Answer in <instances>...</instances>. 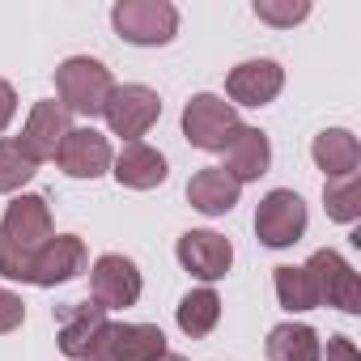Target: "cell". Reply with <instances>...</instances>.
I'll return each instance as SVG.
<instances>
[{
    "label": "cell",
    "mask_w": 361,
    "mask_h": 361,
    "mask_svg": "<svg viewBox=\"0 0 361 361\" xmlns=\"http://www.w3.org/2000/svg\"><path fill=\"white\" fill-rule=\"evenodd\" d=\"M276 298L285 310H314L319 306V293H314V281L306 268H276Z\"/></svg>",
    "instance_id": "cell-23"
},
{
    "label": "cell",
    "mask_w": 361,
    "mask_h": 361,
    "mask_svg": "<svg viewBox=\"0 0 361 361\" xmlns=\"http://www.w3.org/2000/svg\"><path fill=\"white\" fill-rule=\"evenodd\" d=\"M85 264H90V255H85V243L77 238V234H51L39 251H35V259H30V285H64V281H73V276H81L85 272Z\"/></svg>",
    "instance_id": "cell-8"
},
{
    "label": "cell",
    "mask_w": 361,
    "mask_h": 361,
    "mask_svg": "<svg viewBox=\"0 0 361 361\" xmlns=\"http://www.w3.org/2000/svg\"><path fill=\"white\" fill-rule=\"evenodd\" d=\"M178 264H183L192 276H200V281H217V276L230 272L234 247H230V238H221L213 230H188L183 238H178Z\"/></svg>",
    "instance_id": "cell-10"
},
{
    "label": "cell",
    "mask_w": 361,
    "mask_h": 361,
    "mask_svg": "<svg viewBox=\"0 0 361 361\" xmlns=\"http://www.w3.org/2000/svg\"><path fill=\"white\" fill-rule=\"evenodd\" d=\"M327 361H361V353L348 336H331L327 340Z\"/></svg>",
    "instance_id": "cell-27"
},
{
    "label": "cell",
    "mask_w": 361,
    "mask_h": 361,
    "mask_svg": "<svg viewBox=\"0 0 361 361\" xmlns=\"http://www.w3.org/2000/svg\"><path fill=\"white\" fill-rule=\"evenodd\" d=\"M281 85H285V68L276 60H247L226 77V94L238 106H264L281 94Z\"/></svg>",
    "instance_id": "cell-13"
},
{
    "label": "cell",
    "mask_w": 361,
    "mask_h": 361,
    "mask_svg": "<svg viewBox=\"0 0 361 361\" xmlns=\"http://www.w3.org/2000/svg\"><path fill=\"white\" fill-rule=\"evenodd\" d=\"M264 348H268V361H319L323 357L319 336L306 323H281V327H272Z\"/></svg>",
    "instance_id": "cell-20"
},
{
    "label": "cell",
    "mask_w": 361,
    "mask_h": 361,
    "mask_svg": "<svg viewBox=\"0 0 361 361\" xmlns=\"http://www.w3.org/2000/svg\"><path fill=\"white\" fill-rule=\"evenodd\" d=\"M255 234L264 247H293L302 234H306V204L298 192H268L259 200V213H255Z\"/></svg>",
    "instance_id": "cell-6"
},
{
    "label": "cell",
    "mask_w": 361,
    "mask_h": 361,
    "mask_svg": "<svg viewBox=\"0 0 361 361\" xmlns=\"http://www.w3.org/2000/svg\"><path fill=\"white\" fill-rule=\"evenodd\" d=\"M161 361H188V357H178V353H166V357H161Z\"/></svg>",
    "instance_id": "cell-29"
},
{
    "label": "cell",
    "mask_w": 361,
    "mask_h": 361,
    "mask_svg": "<svg viewBox=\"0 0 361 361\" xmlns=\"http://www.w3.org/2000/svg\"><path fill=\"white\" fill-rule=\"evenodd\" d=\"M310 153H314V161H319V170H323L327 178L357 174V166H361V145H357V136L344 132V128H327V132H319Z\"/></svg>",
    "instance_id": "cell-19"
},
{
    "label": "cell",
    "mask_w": 361,
    "mask_h": 361,
    "mask_svg": "<svg viewBox=\"0 0 361 361\" xmlns=\"http://www.w3.org/2000/svg\"><path fill=\"white\" fill-rule=\"evenodd\" d=\"M111 353L115 361H161L166 336L153 323H111Z\"/></svg>",
    "instance_id": "cell-18"
},
{
    "label": "cell",
    "mask_w": 361,
    "mask_h": 361,
    "mask_svg": "<svg viewBox=\"0 0 361 361\" xmlns=\"http://www.w3.org/2000/svg\"><path fill=\"white\" fill-rule=\"evenodd\" d=\"M73 132V119H68V111L60 106V102H39L35 111H30V119H26V132H22V149L35 157V161H47V157H56L60 153V140Z\"/></svg>",
    "instance_id": "cell-14"
},
{
    "label": "cell",
    "mask_w": 361,
    "mask_h": 361,
    "mask_svg": "<svg viewBox=\"0 0 361 361\" xmlns=\"http://www.w3.org/2000/svg\"><path fill=\"white\" fill-rule=\"evenodd\" d=\"M226 174H234L238 183H251V178H259L264 170H268V161H272V149H268V136L259 132V128H234V136L226 140Z\"/></svg>",
    "instance_id": "cell-15"
},
{
    "label": "cell",
    "mask_w": 361,
    "mask_h": 361,
    "mask_svg": "<svg viewBox=\"0 0 361 361\" xmlns=\"http://www.w3.org/2000/svg\"><path fill=\"white\" fill-rule=\"evenodd\" d=\"M56 327H60V353L81 361L94 348V340L111 327V319L94 302H73V306H60L56 310Z\"/></svg>",
    "instance_id": "cell-12"
},
{
    "label": "cell",
    "mask_w": 361,
    "mask_h": 361,
    "mask_svg": "<svg viewBox=\"0 0 361 361\" xmlns=\"http://www.w3.org/2000/svg\"><path fill=\"white\" fill-rule=\"evenodd\" d=\"M217 319H221V298L213 289H192L183 302H178V327H183L192 340L209 336L217 327Z\"/></svg>",
    "instance_id": "cell-21"
},
{
    "label": "cell",
    "mask_w": 361,
    "mask_h": 361,
    "mask_svg": "<svg viewBox=\"0 0 361 361\" xmlns=\"http://www.w3.org/2000/svg\"><path fill=\"white\" fill-rule=\"evenodd\" d=\"M102 115H106L111 132L132 145V140H140V136L157 123L161 98H157L149 85H115V94L106 98V111H102Z\"/></svg>",
    "instance_id": "cell-5"
},
{
    "label": "cell",
    "mask_w": 361,
    "mask_h": 361,
    "mask_svg": "<svg viewBox=\"0 0 361 361\" xmlns=\"http://www.w3.org/2000/svg\"><path fill=\"white\" fill-rule=\"evenodd\" d=\"M18 115V94H13V85L9 81H0V132L9 128V119Z\"/></svg>",
    "instance_id": "cell-28"
},
{
    "label": "cell",
    "mask_w": 361,
    "mask_h": 361,
    "mask_svg": "<svg viewBox=\"0 0 361 361\" xmlns=\"http://www.w3.org/2000/svg\"><path fill=\"white\" fill-rule=\"evenodd\" d=\"M111 166H115L111 174L119 178L123 188H132V192H149V188H161L166 183V157L157 149H149L145 140L123 145V153L111 157Z\"/></svg>",
    "instance_id": "cell-16"
},
{
    "label": "cell",
    "mask_w": 361,
    "mask_h": 361,
    "mask_svg": "<svg viewBox=\"0 0 361 361\" xmlns=\"http://www.w3.org/2000/svg\"><path fill=\"white\" fill-rule=\"evenodd\" d=\"M56 90H60V106L64 111H77V115H102L106 111V98L115 94V81H111V68L90 60V56H73L56 68Z\"/></svg>",
    "instance_id": "cell-2"
},
{
    "label": "cell",
    "mask_w": 361,
    "mask_h": 361,
    "mask_svg": "<svg viewBox=\"0 0 361 361\" xmlns=\"http://www.w3.org/2000/svg\"><path fill=\"white\" fill-rule=\"evenodd\" d=\"M234 128H238V111H234V102H226L217 94H196L183 111V136L196 149L221 153L226 140L234 136Z\"/></svg>",
    "instance_id": "cell-4"
},
{
    "label": "cell",
    "mask_w": 361,
    "mask_h": 361,
    "mask_svg": "<svg viewBox=\"0 0 361 361\" xmlns=\"http://www.w3.org/2000/svg\"><path fill=\"white\" fill-rule=\"evenodd\" d=\"M111 22L136 47H161L178 30V9L166 0H119L111 9Z\"/></svg>",
    "instance_id": "cell-3"
},
{
    "label": "cell",
    "mask_w": 361,
    "mask_h": 361,
    "mask_svg": "<svg viewBox=\"0 0 361 361\" xmlns=\"http://www.w3.org/2000/svg\"><path fill=\"white\" fill-rule=\"evenodd\" d=\"M323 200H327V217H336V221H344V226L357 221V217H361V174L327 178Z\"/></svg>",
    "instance_id": "cell-22"
},
{
    "label": "cell",
    "mask_w": 361,
    "mask_h": 361,
    "mask_svg": "<svg viewBox=\"0 0 361 361\" xmlns=\"http://www.w3.org/2000/svg\"><path fill=\"white\" fill-rule=\"evenodd\" d=\"M306 272L314 281L319 302H327V306H336L344 314H357L361 310V281H357V272L336 251H314L310 264H306Z\"/></svg>",
    "instance_id": "cell-7"
},
{
    "label": "cell",
    "mask_w": 361,
    "mask_h": 361,
    "mask_svg": "<svg viewBox=\"0 0 361 361\" xmlns=\"http://www.w3.org/2000/svg\"><path fill=\"white\" fill-rule=\"evenodd\" d=\"M22 319H26V302L18 293H9V289H0V336L22 327Z\"/></svg>",
    "instance_id": "cell-26"
},
{
    "label": "cell",
    "mask_w": 361,
    "mask_h": 361,
    "mask_svg": "<svg viewBox=\"0 0 361 361\" xmlns=\"http://www.w3.org/2000/svg\"><path fill=\"white\" fill-rule=\"evenodd\" d=\"M238 192H243V183H238L234 174H226L221 166L196 170L192 183H188V200H192V209H200L204 217H226V213L238 204Z\"/></svg>",
    "instance_id": "cell-17"
},
{
    "label": "cell",
    "mask_w": 361,
    "mask_h": 361,
    "mask_svg": "<svg viewBox=\"0 0 361 361\" xmlns=\"http://www.w3.org/2000/svg\"><path fill=\"white\" fill-rule=\"evenodd\" d=\"M51 238V209L43 196H18L0 221V276L26 281L35 251Z\"/></svg>",
    "instance_id": "cell-1"
},
{
    "label": "cell",
    "mask_w": 361,
    "mask_h": 361,
    "mask_svg": "<svg viewBox=\"0 0 361 361\" xmlns=\"http://www.w3.org/2000/svg\"><path fill=\"white\" fill-rule=\"evenodd\" d=\"M56 161L64 166V174L73 178H98L111 170V140L94 128H73L64 140H60V153Z\"/></svg>",
    "instance_id": "cell-11"
},
{
    "label": "cell",
    "mask_w": 361,
    "mask_h": 361,
    "mask_svg": "<svg viewBox=\"0 0 361 361\" xmlns=\"http://www.w3.org/2000/svg\"><path fill=\"white\" fill-rule=\"evenodd\" d=\"M140 298V272L128 255H102L90 272V302L102 310H119V306H136Z\"/></svg>",
    "instance_id": "cell-9"
},
{
    "label": "cell",
    "mask_w": 361,
    "mask_h": 361,
    "mask_svg": "<svg viewBox=\"0 0 361 361\" xmlns=\"http://www.w3.org/2000/svg\"><path fill=\"white\" fill-rule=\"evenodd\" d=\"M39 161L18 145V140H0V192H18L26 188L30 178H35Z\"/></svg>",
    "instance_id": "cell-24"
},
{
    "label": "cell",
    "mask_w": 361,
    "mask_h": 361,
    "mask_svg": "<svg viewBox=\"0 0 361 361\" xmlns=\"http://www.w3.org/2000/svg\"><path fill=\"white\" fill-rule=\"evenodd\" d=\"M310 13L306 0H298V5H272V0H255V18L259 22H272V26H293Z\"/></svg>",
    "instance_id": "cell-25"
}]
</instances>
